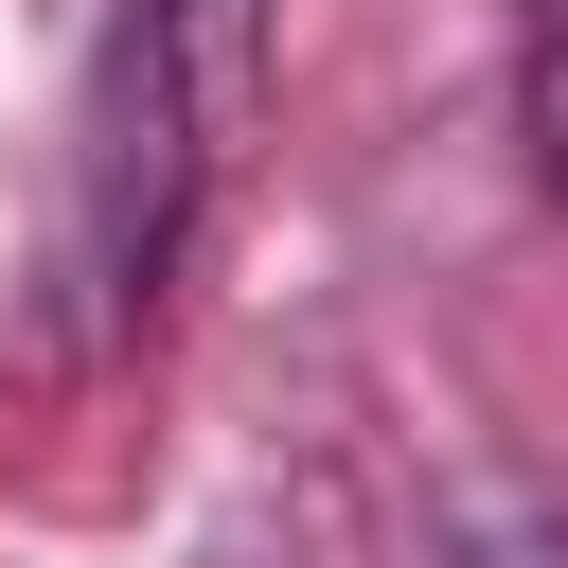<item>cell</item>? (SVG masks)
<instances>
[{
  "mask_svg": "<svg viewBox=\"0 0 568 568\" xmlns=\"http://www.w3.org/2000/svg\"><path fill=\"white\" fill-rule=\"evenodd\" d=\"M266 124V0H124L71 124V302L89 337H142L231 142Z\"/></svg>",
  "mask_w": 568,
  "mask_h": 568,
  "instance_id": "cell-1",
  "label": "cell"
},
{
  "mask_svg": "<svg viewBox=\"0 0 568 568\" xmlns=\"http://www.w3.org/2000/svg\"><path fill=\"white\" fill-rule=\"evenodd\" d=\"M462 568H568V515L550 497H479L462 515Z\"/></svg>",
  "mask_w": 568,
  "mask_h": 568,
  "instance_id": "cell-3",
  "label": "cell"
},
{
  "mask_svg": "<svg viewBox=\"0 0 568 568\" xmlns=\"http://www.w3.org/2000/svg\"><path fill=\"white\" fill-rule=\"evenodd\" d=\"M515 142H532V195L568 213V0H532L515 36Z\"/></svg>",
  "mask_w": 568,
  "mask_h": 568,
  "instance_id": "cell-2",
  "label": "cell"
}]
</instances>
